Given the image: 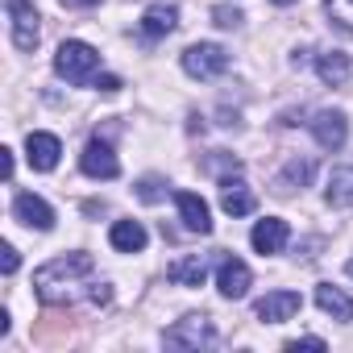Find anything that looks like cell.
I'll list each match as a JSON object with an SVG mask.
<instances>
[{"mask_svg":"<svg viewBox=\"0 0 353 353\" xmlns=\"http://www.w3.org/2000/svg\"><path fill=\"white\" fill-rule=\"evenodd\" d=\"M316 75H320L324 83L341 88V83L349 79V54H345V50H320V54H316Z\"/></svg>","mask_w":353,"mask_h":353,"instance_id":"19","label":"cell"},{"mask_svg":"<svg viewBox=\"0 0 353 353\" xmlns=\"http://www.w3.org/2000/svg\"><path fill=\"white\" fill-rule=\"evenodd\" d=\"M9 9V30H13V46L17 50H34L38 46V9L30 5V0H5Z\"/></svg>","mask_w":353,"mask_h":353,"instance_id":"5","label":"cell"},{"mask_svg":"<svg viewBox=\"0 0 353 353\" xmlns=\"http://www.w3.org/2000/svg\"><path fill=\"white\" fill-rule=\"evenodd\" d=\"M174 26H179V9L174 5H150L145 13H141V38H150V42H158V38H166V34H174Z\"/></svg>","mask_w":353,"mask_h":353,"instance_id":"15","label":"cell"},{"mask_svg":"<svg viewBox=\"0 0 353 353\" xmlns=\"http://www.w3.org/2000/svg\"><path fill=\"white\" fill-rule=\"evenodd\" d=\"M299 291H270V295H262L258 303H254V316L262 320V324H283V320H291L295 312H299Z\"/></svg>","mask_w":353,"mask_h":353,"instance_id":"10","label":"cell"},{"mask_svg":"<svg viewBox=\"0 0 353 353\" xmlns=\"http://www.w3.org/2000/svg\"><path fill=\"white\" fill-rule=\"evenodd\" d=\"M287 237H291V229H287V221H279V216L258 221V225H254V233H250V241H254V250H258L262 258H266V254H283Z\"/></svg>","mask_w":353,"mask_h":353,"instance_id":"14","label":"cell"},{"mask_svg":"<svg viewBox=\"0 0 353 353\" xmlns=\"http://www.w3.org/2000/svg\"><path fill=\"white\" fill-rule=\"evenodd\" d=\"M54 71H59L67 83H88V79H96V71H100V50L88 46V42H63L59 54H54Z\"/></svg>","mask_w":353,"mask_h":353,"instance_id":"2","label":"cell"},{"mask_svg":"<svg viewBox=\"0 0 353 353\" xmlns=\"http://www.w3.org/2000/svg\"><path fill=\"white\" fill-rule=\"evenodd\" d=\"M328 204L332 208H353V166H336L328 174Z\"/></svg>","mask_w":353,"mask_h":353,"instance_id":"20","label":"cell"},{"mask_svg":"<svg viewBox=\"0 0 353 353\" xmlns=\"http://www.w3.org/2000/svg\"><path fill=\"white\" fill-rule=\"evenodd\" d=\"M250 283H254V274H250V266L241 258H221V266H216V291L225 299H245Z\"/></svg>","mask_w":353,"mask_h":353,"instance_id":"8","label":"cell"},{"mask_svg":"<svg viewBox=\"0 0 353 353\" xmlns=\"http://www.w3.org/2000/svg\"><path fill=\"white\" fill-rule=\"evenodd\" d=\"M59 154H63V141L54 137V133H30L26 137V158H30V166L34 170H54L59 166Z\"/></svg>","mask_w":353,"mask_h":353,"instance_id":"12","label":"cell"},{"mask_svg":"<svg viewBox=\"0 0 353 353\" xmlns=\"http://www.w3.org/2000/svg\"><path fill=\"white\" fill-rule=\"evenodd\" d=\"M229 63H233L229 50L216 46V42H196V46L183 50V71H188L192 79H216V75L229 71Z\"/></svg>","mask_w":353,"mask_h":353,"instance_id":"3","label":"cell"},{"mask_svg":"<svg viewBox=\"0 0 353 353\" xmlns=\"http://www.w3.org/2000/svg\"><path fill=\"white\" fill-rule=\"evenodd\" d=\"M67 5H79V9H88V5H100V0H67Z\"/></svg>","mask_w":353,"mask_h":353,"instance_id":"29","label":"cell"},{"mask_svg":"<svg viewBox=\"0 0 353 353\" xmlns=\"http://www.w3.org/2000/svg\"><path fill=\"white\" fill-rule=\"evenodd\" d=\"M79 166H83L88 179H117V174H121V162H117L112 145H108V141H100V137H92V141L83 145Z\"/></svg>","mask_w":353,"mask_h":353,"instance_id":"6","label":"cell"},{"mask_svg":"<svg viewBox=\"0 0 353 353\" xmlns=\"http://www.w3.org/2000/svg\"><path fill=\"white\" fill-rule=\"evenodd\" d=\"M274 5H295V0H274Z\"/></svg>","mask_w":353,"mask_h":353,"instance_id":"30","label":"cell"},{"mask_svg":"<svg viewBox=\"0 0 353 353\" xmlns=\"http://www.w3.org/2000/svg\"><path fill=\"white\" fill-rule=\"evenodd\" d=\"M307 125H312V137H316L324 150H341V145H345V137H349V121H345V112H336V108L316 112Z\"/></svg>","mask_w":353,"mask_h":353,"instance_id":"9","label":"cell"},{"mask_svg":"<svg viewBox=\"0 0 353 353\" xmlns=\"http://www.w3.org/2000/svg\"><path fill=\"white\" fill-rule=\"evenodd\" d=\"M316 307L328 312L332 320H353V295H345V291L332 287V283H320V287H316Z\"/></svg>","mask_w":353,"mask_h":353,"instance_id":"18","label":"cell"},{"mask_svg":"<svg viewBox=\"0 0 353 353\" xmlns=\"http://www.w3.org/2000/svg\"><path fill=\"white\" fill-rule=\"evenodd\" d=\"M92 88H96V92H121V79H117V75H96Z\"/></svg>","mask_w":353,"mask_h":353,"instance_id":"27","label":"cell"},{"mask_svg":"<svg viewBox=\"0 0 353 353\" xmlns=\"http://www.w3.org/2000/svg\"><path fill=\"white\" fill-rule=\"evenodd\" d=\"M0 254H5V258H0V266H5V274H13V270H17V262H21V258H17V250H13V245H5Z\"/></svg>","mask_w":353,"mask_h":353,"instance_id":"28","label":"cell"},{"mask_svg":"<svg viewBox=\"0 0 353 353\" xmlns=\"http://www.w3.org/2000/svg\"><path fill=\"white\" fill-rule=\"evenodd\" d=\"M108 241H112V250H117V254H141L150 237H145L141 221H117V225L108 229Z\"/></svg>","mask_w":353,"mask_h":353,"instance_id":"17","label":"cell"},{"mask_svg":"<svg viewBox=\"0 0 353 353\" xmlns=\"http://www.w3.org/2000/svg\"><path fill=\"white\" fill-rule=\"evenodd\" d=\"M208 170H212V174H221V179H229V174H225V170H233V174H237V170H241V158H233V154H225V150H216V154L208 158Z\"/></svg>","mask_w":353,"mask_h":353,"instance_id":"24","label":"cell"},{"mask_svg":"<svg viewBox=\"0 0 353 353\" xmlns=\"http://www.w3.org/2000/svg\"><path fill=\"white\" fill-rule=\"evenodd\" d=\"M34 291H38L46 303H79V299L88 295V299L100 307V303L112 299V287L96 279V262H92V254H83V250L46 262V266L34 274Z\"/></svg>","mask_w":353,"mask_h":353,"instance_id":"1","label":"cell"},{"mask_svg":"<svg viewBox=\"0 0 353 353\" xmlns=\"http://www.w3.org/2000/svg\"><path fill=\"white\" fill-rule=\"evenodd\" d=\"M212 21H216L221 30H237L245 17H241V9H233V5H216V9H212Z\"/></svg>","mask_w":353,"mask_h":353,"instance_id":"25","label":"cell"},{"mask_svg":"<svg viewBox=\"0 0 353 353\" xmlns=\"http://www.w3.org/2000/svg\"><path fill=\"white\" fill-rule=\"evenodd\" d=\"M166 279H170L174 287H204V279H208V258H204V254H183V258H174V262L166 266Z\"/></svg>","mask_w":353,"mask_h":353,"instance_id":"13","label":"cell"},{"mask_svg":"<svg viewBox=\"0 0 353 353\" xmlns=\"http://www.w3.org/2000/svg\"><path fill=\"white\" fill-rule=\"evenodd\" d=\"M324 9H328V17H332L336 26L353 30V0H324Z\"/></svg>","mask_w":353,"mask_h":353,"instance_id":"23","label":"cell"},{"mask_svg":"<svg viewBox=\"0 0 353 353\" xmlns=\"http://www.w3.org/2000/svg\"><path fill=\"white\" fill-rule=\"evenodd\" d=\"M221 208L229 212V216H250L254 212V192L241 183V179H221Z\"/></svg>","mask_w":353,"mask_h":353,"instance_id":"16","label":"cell"},{"mask_svg":"<svg viewBox=\"0 0 353 353\" xmlns=\"http://www.w3.org/2000/svg\"><path fill=\"white\" fill-rule=\"evenodd\" d=\"M162 196H166V179H158V174H141V179H137V200L158 204Z\"/></svg>","mask_w":353,"mask_h":353,"instance_id":"22","label":"cell"},{"mask_svg":"<svg viewBox=\"0 0 353 353\" xmlns=\"http://www.w3.org/2000/svg\"><path fill=\"white\" fill-rule=\"evenodd\" d=\"M174 208H179V221L188 233H200V237L212 233V212L196 192H174Z\"/></svg>","mask_w":353,"mask_h":353,"instance_id":"11","label":"cell"},{"mask_svg":"<svg viewBox=\"0 0 353 353\" xmlns=\"http://www.w3.org/2000/svg\"><path fill=\"white\" fill-rule=\"evenodd\" d=\"M162 341H166L170 349H204V345L216 341V328H212L208 316H183V320H174V324L162 332Z\"/></svg>","mask_w":353,"mask_h":353,"instance_id":"4","label":"cell"},{"mask_svg":"<svg viewBox=\"0 0 353 353\" xmlns=\"http://www.w3.org/2000/svg\"><path fill=\"white\" fill-rule=\"evenodd\" d=\"M299 349H328L320 336H299V341H287V353H299Z\"/></svg>","mask_w":353,"mask_h":353,"instance_id":"26","label":"cell"},{"mask_svg":"<svg viewBox=\"0 0 353 353\" xmlns=\"http://www.w3.org/2000/svg\"><path fill=\"white\" fill-rule=\"evenodd\" d=\"M345 270H349V274H353V258H349V266H345Z\"/></svg>","mask_w":353,"mask_h":353,"instance_id":"31","label":"cell"},{"mask_svg":"<svg viewBox=\"0 0 353 353\" xmlns=\"http://www.w3.org/2000/svg\"><path fill=\"white\" fill-rule=\"evenodd\" d=\"M13 216H17L26 229H38V233H50V229H54V208H50L42 196H34V192H21V196L13 200Z\"/></svg>","mask_w":353,"mask_h":353,"instance_id":"7","label":"cell"},{"mask_svg":"<svg viewBox=\"0 0 353 353\" xmlns=\"http://www.w3.org/2000/svg\"><path fill=\"white\" fill-rule=\"evenodd\" d=\"M312 174H316V162L312 158H291L279 174V192H291V188H307L312 183Z\"/></svg>","mask_w":353,"mask_h":353,"instance_id":"21","label":"cell"}]
</instances>
